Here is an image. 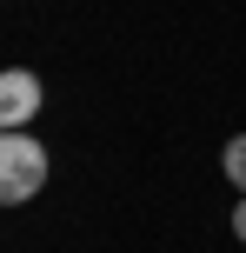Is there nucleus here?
<instances>
[{
	"label": "nucleus",
	"mask_w": 246,
	"mask_h": 253,
	"mask_svg": "<svg viewBox=\"0 0 246 253\" xmlns=\"http://www.w3.org/2000/svg\"><path fill=\"white\" fill-rule=\"evenodd\" d=\"M53 173V153L34 133H0V207H27Z\"/></svg>",
	"instance_id": "nucleus-1"
},
{
	"label": "nucleus",
	"mask_w": 246,
	"mask_h": 253,
	"mask_svg": "<svg viewBox=\"0 0 246 253\" xmlns=\"http://www.w3.org/2000/svg\"><path fill=\"white\" fill-rule=\"evenodd\" d=\"M34 114H40V74L7 67V74H0V133H20Z\"/></svg>",
	"instance_id": "nucleus-2"
},
{
	"label": "nucleus",
	"mask_w": 246,
	"mask_h": 253,
	"mask_svg": "<svg viewBox=\"0 0 246 253\" xmlns=\"http://www.w3.org/2000/svg\"><path fill=\"white\" fill-rule=\"evenodd\" d=\"M220 173H226V180H233V187L246 193V133H233V140L220 147Z\"/></svg>",
	"instance_id": "nucleus-3"
},
{
	"label": "nucleus",
	"mask_w": 246,
	"mask_h": 253,
	"mask_svg": "<svg viewBox=\"0 0 246 253\" xmlns=\"http://www.w3.org/2000/svg\"><path fill=\"white\" fill-rule=\"evenodd\" d=\"M233 240H246V200L233 207Z\"/></svg>",
	"instance_id": "nucleus-4"
}]
</instances>
